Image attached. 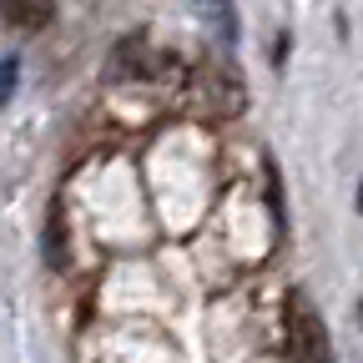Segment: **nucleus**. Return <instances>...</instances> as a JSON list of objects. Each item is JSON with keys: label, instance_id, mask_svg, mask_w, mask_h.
Returning a JSON list of instances; mask_svg holds the SVG:
<instances>
[{"label": "nucleus", "instance_id": "nucleus-1", "mask_svg": "<svg viewBox=\"0 0 363 363\" xmlns=\"http://www.w3.org/2000/svg\"><path fill=\"white\" fill-rule=\"evenodd\" d=\"M288 353H293V363H333L328 328L318 318V308L308 303V293L288 298Z\"/></svg>", "mask_w": 363, "mask_h": 363}, {"label": "nucleus", "instance_id": "nucleus-2", "mask_svg": "<svg viewBox=\"0 0 363 363\" xmlns=\"http://www.w3.org/2000/svg\"><path fill=\"white\" fill-rule=\"evenodd\" d=\"M197 91H202V106H207L212 116H238V111L247 106V96H242V76L233 71V61H227V56H207Z\"/></svg>", "mask_w": 363, "mask_h": 363}, {"label": "nucleus", "instance_id": "nucleus-3", "mask_svg": "<svg viewBox=\"0 0 363 363\" xmlns=\"http://www.w3.org/2000/svg\"><path fill=\"white\" fill-rule=\"evenodd\" d=\"M0 11H6V21L16 30H26V35L51 26V0H0Z\"/></svg>", "mask_w": 363, "mask_h": 363}, {"label": "nucleus", "instance_id": "nucleus-4", "mask_svg": "<svg viewBox=\"0 0 363 363\" xmlns=\"http://www.w3.org/2000/svg\"><path fill=\"white\" fill-rule=\"evenodd\" d=\"M66 217H61V207H51V222H45V262H56V267H66Z\"/></svg>", "mask_w": 363, "mask_h": 363}, {"label": "nucleus", "instance_id": "nucleus-5", "mask_svg": "<svg viewBox=\"0 0 363 363\" xmlns=\"http://www.w3.org/2000/svg\"><path fill=\"white\" fill-rule=\"evenodd\" d=\"M202 6H207V21H217L222 45H233V40H238V16H233V6H227V0H202Z\"/></svg>", "mask_w": 363, "mask_h": 363}, {"label": "nucleus", "instance_id": "nucleus-6", "mask_svg": "<svg viewBox=\"0 0 363 363\" xmlns=\"http://www.w3.org/2000/svg\"><path fill=\"white\" fill-rule=\"evenodd\" d=\"M16 76H21V66H16V56H6L0 61V106L11 101V91H16Z\"/></svg>", "mask_w": 363, "mask_h": 363}, {"label": "nucleus", "instance_id": "nucleus-7", "mask_svg": "<svg viewBox=\"0 0 363 363\" xmlns=\"http://www.w3.org/2000/svg\"><path fill=\"white\" fill-rule=\"evenodd\" d=\"M358 318H363V308H358Z\"/></svg>", "mask_w": 363, "mask_h": 363}]
</instances>
